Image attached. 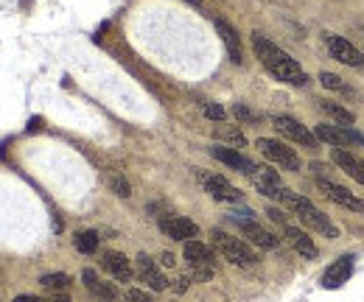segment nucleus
<instances>
[{
  "instance_id": "nucleus-2",
  "label": "nucleus",
  "mask_w": 364,
  "mask_h": 302,
  "mask_svg": "<svg viewBox=\"0 0 364 302\" xmlns=\"http://www.w3.org/2000/svg\"><path fill=\"white\" fill-rule=\"evenodd\" d=\"M283 207H289V210L300 218V221H303L309 230H314V232L325 235V238H339V227H336L331 218L325 216L319 207H314V205H311L306 196L291 193V196H289V202H286Z\"/></svg>"
},
{
  "instance_id": "nucleus-18",
  "label": "nucleus",
  "mask_w": 364,
  "mask_h": 302,
  "mask_svg": "<svg viewBox=\"0 0 364 302\" xmlns=\"http://www.w3.org/2000/svg\"><path fill=\"white\" fill-rule=\"evenodd\" d=\"M331 160L348 173L350 179H356V182H362L364 185V160L362 157H356V154H350V151H345V149H333V151H331Z\"/></svg>"
},
{
  "instance_id": "nucleus-5",
  "label": "nucleus",
  "mask_w": 364,
  "mask_h": 302,
  "mask_svg": "<svg viewBox=\"0 0 364 302\" xmlns=\"http://www.w3.org/2000/svg\"><path fill=\"white\" fill-rule=\"evenodd\" d=\"M314 137L333 146V149H345V146H362L364 137L350 126H339V124H317L314 126Z\"/></svg>"
},
{
  "instance_id": "nucleus-13",
  "label": "nucleus",
  "mask_w": 364,
  "mask_h": 302,
  "mask_svg": "<svg viewBox=\"0 0 364 302\" xmlns=\"http://www.w3.org/2000/svg\"><path fill=\"white\" fill-rule=\"evenodd\" d=\"M160 230L171 238V241H193L199 235V227L185 216H163L160 218Z\"/></svg>"
},
{
  "instance_id": "nucleus-3",
  "label": "nucleus",
  "mask_w": 364,
  "mask_h": 302,
  "mask_svg": "<svg viewBox=\"0 0 364 302\" xmlns=\"http://www.w3.org/2000/svg\"><path fill=\"white\" fill-rule=\"evenodd\" d=\"M210 238H213V244H216V249L222 252V258L230 260L232 266H241V269H250V266H255V249L250 247V244H244L241 238H232L228 235L225 230H213L210 232Z\"/></svg>"
},
{
  "instance_id": "nucleus-29",
  "label": "nucleus",
  "mask_w": 364,
  "mask_h": 302,
  "mask_svg": "<svg viewBox=\"0 0 364 302\" xmlns=\"http://www.w3.org/2000/svg\"><path fill=\"white\" fill-rule=\"evenodd\" d=\"M225 115H228V112H225L219 104H208V107H205V118H210V121H225Z\"/></svg>"
},
{
  "instance_id": "nucleus-27",
  "label": "nucleus",
  "mask_w": 364,
  "mask_h": 302,
  "mask_svg": "<svg viewBox=\"0 0 364 302\" xmlns=\"http://www.w3.org/2000/svg\"><path fill=\"white\" fill-rule=\"evenodd\" d=\"M232 115H235L238 121H247V124H255V121H258V115H255V112H250L244 104H235V107H232Z\"/></svg>"
},
{
  "instance_id": "nucleus-31",
  "label": "nucleus",
  "mask_w": 364,
  "mask_h": 302,
  "mask_svg": "<svg viewBox=\"0 0 364 302\" xmlns=\"http://www.w3.org/2000/svg\"><path fill=\"white\" fill-rule=\"evenodd\" d=\"M46 302H70V297H68V294H62V291H59V294H48V297H46Z\"/></svg>"
},
{
  "instance_id": "nucleus-33",
  "label": "nucleus",
  "mask_w": 364,
  "mask_h": 302,
  "mask_svg": "<svg viewBox=\"0 0 364 302\" xmlns=\"http://www.w3.org/2000/svg\"><path fill=\"white\" fill-rule=\"evenodd\" d=\"M160 263H163V266H174V255H171V252H163V255H160Z\"/></svg>"
},
{
  "instance_id": "nucleus-34",
  "label": "nucleus",
  "mask_w": 364,
  "mask_h": 302,
  "mask_svg": "<svg viewBox=\"0 0 364 302\" xmlns=\"http://www.w3.org/2000/svg\"><path fill=\"white\" fill-rule=\"evenodd\" d=\"M188 286H191V277H180V280H177V291H185V288H188Z\"/></svg>"
},
{
  "instance_id": "nucleus-11",
  "label": "nucleus",
  "mask_w": 364,
  "mask_h": 302,
  "mask_svg": "<svg viewBox=\"0 0 364 302\" xmlns=\"http://www.w3.org/2000/svg\"><path fill=\"white\" fill-rule=\"evenodd\" d=\"M135 274H137V280L146 283L151 291H166V286H168L166 274L160 271V266L149 258V255H137L135 258Z\"/></svg>"
},
{
  "instance_id": "nucleus-14",
  "label": "nucleus",
  "mask_w": 364,
  "mask_h": 302,
  "mask_svg": "<svg viewBox=\"0 0 364 302\" xmlns=\"http://www.w3.org/2000/svg\"><path fill=\"white\" fill-rule=\"evenodd\" d=\"M182 258L188 260V266H191V269H213V263H216L213 249H210L208 244L196 241V238H193V241H185Z\"/></svg>"
},
{
  "instance_id": "nucleus-15",
  "label": "nucleus",
  "mask_w": 364,
  "mask_h": 302,
  "mask_svg": "<svg viewBox=\"0 0 364 302\" xmlns=\"http://www.w3.org/2000/svg\"><path fill=\"white\" fill-rule=\"evenodd\" d=\"M82 280H85V288L92 294V302H121L118 288H115L112 283H101L92 269H85V271H82Z\"/></svg>"
},
{
  "instance_id": "nucleus-26",
  "label": "nucleus",
  "mask_w": 364,
  "mask_h": 302,
  "mask_svg": "<svg viewBox=\"0 0 364 302\" xmlns=\"http://www.w3.org/2000/svg\"><path fill=\"white\" fill-rule=\"evenodd\" d=\"M319 82L328 87V90H336V92H348V85H345V82H342L336 73H328V70H322V73H319Z\"/></svg>"
},
{
  "instance_id": "nucleus-9",
  "label": "nucleus",
  "mask_w": 364,
  "mask_h": 302,
  "mask_svg": "<svg viewBox=\"0 0 364 302\" xmlns=\"http://www.w3.org/2000/svg\"><path fill=\"white\" fill-rule=\"evenodd\" d=\"M322 40H325L328 50H331V56H333L336 62H342V65H350V68H362V65H364L362 50H359L356 45L348 43L345 37H339V34H325Z\"/></svg>"
},
{
  "instance_id": "nucleus-17",
  "label": "nucleus",
  "mask_w": 364,
  "mask_h": 302,
  "mask_svg": "<svg viewBox=\"0 0 364 302\" xmlns=\"http://www.w3.org/2000/svg\"><path fill=\"white\" fill-rule=\"evenodd\" d=\"M101 266H104V269H107L118 283H129V280H132V274H135V269H132V263L127 260V255L112 252V249H107V252H104Z\"/></svg>"
},
{
  "instance_id": "nucleus-25",
  "label": "nucleus",
  "mask_w": 364,
  "mask_h": 302,
  "mask_svg": "<svg viewBox=\"0 0 364 302\" xmlns=\"http://www.w3.org/2000/svg\"><path fill=\"white\" fill-rule=\"evenodd\" d=\"M109 185H112V190H115V196H121V199H129V196H132V188H129V182H127L124 176H118V173H112V176H109Z\"/></svg>"
},
{
  "instance_id": "nucleus-24",
  "label": "nucleus",
  "mask_w": 364,
  "mask_h": 302,
  "mask_svg": "<svg viewBox=\"0 0 364 302\" xmlns=\"http://www.w3.org/2000/svg\"><path fill=\"white\" fill-rule=\"evenodd\" d=\"M216 137L228 140L232 146H247V137L241 134V129H235V126H219V129H216Z\"/></svg>"
},
{
  "instance_id": "nucleus-32",
  "label": "nucleus",
  "mask_w": 364,
  "mask_h": 302,
  "mask_svg": "<svg viewBox=\"0 0 364 302\" xmlns=\"http://www.w3.org/2000/svg\"><path fill=\"white\" fill-rule=\"evenodd\" d=\"M14 302H46V300H40L34 294H20V297H14Z\"/></svg>"
},
{
  "instance_id": "nucleus-21",
  "label": "nucleus",
  "mask_w": 364,
  "mask_h": 302,
  "mask_svg": "<svg viewBox=\"0 0 364 302\" xmlns=\"http://www.w3.org/2000/svg\"><path fill=\"white\" fill-rule=\"evenodd\" d=\"M319 109H322V115H328L331 121H336L339 126H350L356 118H353V112L350 109H345L342 104H336V101H319Z\"/></svg>"
},
{
  "instance_id": "nucleus-28",
  "label": "nucleus",
  "mask_w": 364,
  "mask_h": 302,
  "mask_svg": "<svg viewBox=\"0 0 364 302\" xmlns=\"http://www.w3.org/2000/svg\"><path fill=\"white\" fill-rule=\"evenodd\" d=\"M127 302H154V300H151V294L143 291V288H129V291H127Z\"/></svg>"
},
{
  "instance_id": "nucleus-19",
  "label": "nucleus",
  "mask_w": 364,
  "mask_h": 302,
  "mask_svg": "<svg viewBox=\"0 0 364 302\" xmlns=\"http://www.w3.org/2000/svg\"><path fill=\"white\" fill-rule=\"evenodd\" d=\"M283 238H286V241H289V247H291L294 252H300L303 258H317V244H314L303 230H297V227L286 224V227H283Z\"/></svg>"
},
{
  "instance_id": "nucleus-4",
  "label": "nucleus",
  "mask_w": 364,
  "mask_h": 302,
  "mask_svg": "<svg viewBox=\"0 0 364 302\" xmlns=\"http://www.w3.org/2000/svg\"><path fill=\"white\" fill-rule=\"evenodd\" d=\"M258 149H261V154L267 157V160H272L274 166H280L283 171H300V157L294 154V149H289L286 143H280V140H272V137H258V143H255Z\"/></svg>"
},
{
  "instance_id": "nucleus-30",
  "label": "nucleus",
  "mask_w": 364,
  "mask_h": 302,
  "mask_svg": "<svg viewBox=\"0 0 364 302\" xmlns=\"http://www.w3.org/2000/svg\"><path fill=\"white\" fill-rule=\"evenodd\" d=\"M269 218H272L274 224H283V227L289 224V216H286L283 210H277V207H269Z\"/></svg>"
},
{
  "instance_id": "nucleus-1",
  "label": "nucleus",
  "mask_w": 364,
  "mask_h": 302,
  "mask_svg": "<svg viewBox=\"0 0 364 302\" xmlns=\"http://www.w3.org/2000/svg\"><path fill=\"white\" fill-rule=\"evenodd\" d=\"M252 50H255V56L261 59V65L269 70V76H274L277 82H283V85H291V87H306L309 85V76H306V70L283 50V48H277L274 43H269L267 37H261V34H252Z\"/></svg>"
},
{
  "instance_id": "nucleus-16",
  "label": "nucleus",
  "mask_w": 364,
  "mask_h": 302,
  "mask_svg": "<svg viewBox=\"0 0 364 302\" xmlns=\"http://www.w3.org/2000/svg\"><path fill=\"white\" fill-rule=\"evenodd\" d=\"M350 274H353V258L350 255H342L339 260H333L328 266V271L322 274V286L325 288H339L342 283L350 280Z\"/></svg>"
},
{
  "instance_id": "nucleus-20",
  "label": "nucleus",
  "mask_w": 364,
  "mask_h": 302,
  "mask_svg": "<svg viewBox=\"0 0 364 302\" xmlns=\"http://www.w3.org/2000/svg\"><path fill=\"white\" fill-rule=\"evenodd\" d=\"M213 26H216V31H219V37H222L225 48H228L230 59H232L235 65H241V62H244V53H241V43H238V31L230 26L225 17H216Z\"/></svg>"
},
{
  "instance_id": "nucleus-22",
  "label": "nucleus",
  "mask_w": 364,
  "mask_h": 302,
  "mask_svg": "<svg viewBox=\"0 0 364 302\" xmlns=\"http://www.w3.org/2000/svg\"><path fill=\"white\" fill-rule=\"evenodd\" d=\"M40 286L46 288V291H50V294H65L68 288H70V277L65 274V271H53V274H43L40 277Z\"/></svg>"
},
{
  "instance_id": "nucleus-12",
  "label": "nucleus",
  "mask_w": 364,
  "mask_h": 302,
  "mask_svg": "<svg viewBox=\"0 0 364 302\" xmlns=\"http://www.w3.org/2000/svg\"><path fill=\"white\" fill-rule=\"evenodd\" d=\"M235 224H238V230H241L255 247H261V249H277V247H280V238L272 235L269 230H264L255 218H235Z\"/></svg>"
},
{
  "instance_id": "nucleus-23",
  "label": "nucleus",
  "mask_w": 364,
  "mask_h": 302,
  "mask_svg": "<svg viewBox=\"0 0 364 302\" xmlns=\"http://www.w3.org/2000/svg\"><path fill=\"white\" fill-rule=\"evenodd\" d=\"M98 232L95 230H85V232H79L76 235V249L82 252V255H92L95 249H98Z\"/></svg>"
},
{
  "instance_id": "nucleus-7",
  "label": "nucleus",
  "mask_w": 364,
  "mask_h": 302,
  "mask_svg": "<svg viewBox=\"0 0 364 302\" xmlns=\"http://www.w3.org/2000/svg\"><path fill=\"white\" fill-rule=\"evenodd\" d=\"M269 121H272V126L283 137H289V140H294V143H300V146H306V149H317V137H314V131H309L300 121H294V118H289V115H269Z\"/></svg>"
},
{
  "instance_id": "nucleus-10",
  "label": "nucleus",
  "mask_w": 364,
  "mask_h": 302,
  "mask_svg": "<svg viewBox=\"0 0 364 302\" xmlns=\"http://www.w3.org/2000/svg\"><path fill=\"white\" fill-rule=\"evenodd\" d=\"M210 157L219 160V163H225L232 171L247 173V176H255L258 168H261V166H255L250 157H244L238 149H230V146H213V149H210Z\"/></svg>"
},
{
  "instance_id": "nucleus-8",
  "label": "nucleus",
  "mask_w": 364,
  "mask_h": 302,
  "mask_svg": "<svg viewBox=\"0 0 364 302\" xmlns=\"http://www.w3.org/2000/svg\"><path fill=\"white\" fill-rule=\"evenodd\" d=\"M317 188L325 199H331L333 205H339L345 210H364V202L359 196H353L348 188H342V185H336V182H331L325 176H317Z\"/></svg>"
},
{
  "instance_id": "nucleus-6",
  "label": "nucleus",
  "mask_w": 364,
  "mask_h": 302,
  "mask_svg": "<svg viewBox=\"0 0 364 302\" xmlns=\"http://www.w3.org/2000/svg\"><path fill=\"white\" fill-rule=\"evenodd\" d=\"M196 179L202 182V188L216 199V202H241V190L232 188L222 173H210L205 168H196Z\"/></svg>"
}]
</instances>
